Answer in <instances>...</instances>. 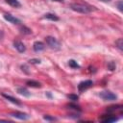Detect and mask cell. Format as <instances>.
Masks as SVG:
<instances>
[{
  "label": "cell",
  "instance_id": "1",
  "mask_svg": "<svg viewBox=\"0 0 123 123\" xmlns=\"http://www.w3.org/2000/svg\"><path fill=\"white\" fill-rule=\"evenodd\" d=\"M70 8L72 11L81 12V13H88L92 11V8L90 6H87L85 4H80V3H73L70 5Z\"/></svg>",
  "mask_w": 123,
  "mask_h": 123
},
{
  "label": "cell",
  "instance_id": "2",
  "mask_svg": "<svg viewBox=\"0 0 123 123\" xmlns=\"http://www.w3.org/2000/svg\"><path fill=\"white\" fill-rule=\"evenodd\" d=\"M46 43L48 44V46H50V48H52L54 50H59L61 48L60 41L57 40V38H55L53 37H46Z\"/></svg>",
  "mask_w": 123,
  "mask_h": 123
},
{
  "label": "cell",
  "instance_id": "3",
  "mask_svg": "<svg viewBox=\"0 0 123 123\" xmlns=\"http://www.w3.org/2000/svg\"><path fill=\"white\" fill-rule=\"evenodd\" d=\"M99 96H100V98H102L105 101H113V100L117 99V95L116 94H114V93H112L111 91H108V90L100 92Z\"/></svg>",
  "mask_w": 123,
  "mask_h": 123
},
{
  "label": "cell",
  "instance_id": "4",
  "mask_svg": "<svg viewBox=\"0 0 123 123\" xmlns=\"http://www.w3.org/2000/svg\"><path fill=\"white\" fill-rule=\"evenodd\" d=\"M92 85H93V82H92L91 80L83 81V82H81V83L78 85V90H79L80 92H82V91H84V90L89 88L90 86H92Z\"/></svg>",
  "mask_w": 123,
  "mask_h": 123
},
{
  "label": "cell",
  "instance_id": "5",
  "mask_svg": "<svg viewBox=\"0 0 123 123\" xmlns=\"http://www.w3.org/2000/svg\"><path fill=\"white\" fill-rule=\"evenodd\" d=\"M4 18H5L8 22H10V23H12V24H20V23H21L20 19L16 18L15 16H13V15H12V14H10V13H5V14H4Z\"/></svg>",
  "mask_w": 123,
  "mask_h": 123
},
{
  "label": "cell",
  "instance_id": "6",
  "mask_svg": "<svg viewBox=\"0 0 123 123\" xmlns=\"http://www.w3.org/2000/svg\"><path fill=\"white\" fill-rule=\"evenodd\" d=\"M11 116L12 117H15L17 119H20V120H27L30 118V115H28L27 113H24V112H20V111H15V112H12L10 114Z\"/></svg>",
  "mask_w": 123,
  "mask_h": 123
},
{
  "label": "cell",
  "instance_id": "7",
  "mask_svg": "<svg viewBox=\"0 0 123 123\" xmlns=\"http://www.w3.org/2000/svg\"><path fill=\"white\" fill-rule=\"evenodd\" d=\"M13 46H14V48H15L18 52H20V53H23V52L26 51V47H25L24 43L21 42V41H19V40L13 41Z\"/></svg>",
  "mask_w": 123,
  "mask_h": 123
},
{
  "label": "cell",
  "instance_id": "8",
  "mask_svg": "<svg viewBox=\"0 0 123 123\" xmlns=\"http://www.w3.org/2000/svg\"><path fill=\"white\" fill-rule=\"evenodd\" d=\"M44 43L43 42H41V41H36V42H34V44H33V48H34V50L36 51V52H40V51H42L43 49H44Z\"/></svg>",
  "mask_w": 123,
  "mask_h": 123
},
{
  "label": "cell",
  "instance_id": "9",
  "mask_svg": "<svg viewBox=\"0 0 123 123\" xmlns=\"http://www.w3.org/2000/svg\"><path fill=\"white\" fill-rule=\"evenodd\" d=\"M117 118L115 116H113L112 114H105L103 117H101V121H103V122H113Z\"/></svg>",
  "mask_w": 123,
  "mask_h": 123
},
{
  "label": "cell",
  "instance_id": "10",
  "mask_svg": "<svg viewBox=\"0 0 123 123\" xmlns=\"http://www.w3.org/2000/svg\"><path fill=\"white\" fill-rule=\"evenodd\" d=\"M2 96L4 97V98H6L7 100H9L10 102H12V103H13V104H15V105H18V106H20L21 105V103L18 101V99H16V98H14V97H12L11 95H7V94H2Z\"/></svg>",
  "mask_w": 123,
  "mask_h": 123
},
{
  "label": "cell",
  "instance_id": "11",
  "mask_svg": "<svg viewBox=\"0 0 123 123\" xmlns=\"http://www.w3.org/2000/svg\"><path fill=\"white\" fill-rule=\"evenodd\" d=\"M17 92H18L19 94L23 95V96H26V97H29V96L31 95V93H30L25 87H18V88H17Z\"/></svg>",
  "mask_w": 123,
  "mask_h": 123
},
{
  "label": "cell",
  "instance_id": "12",
  "mask_svg": "<svg viewBox=\"0 0 123 123\" xmlns=\"http://www.w3.org/2000/svg\"><path fill=\"white\" fill-rule=\"evenodd\" d=\"M44 18L50 19V20H52V21H58V20H59V17H58L56 14H54V13H50V12L45 13V14H44Z\"/></svg>",
  "mask_w": 123,
  "mask_h": 123
},
{
  "label": "cell",
  "instance_id": "13",
  "mask_svg": "<svg viewBox=\"0 0 123 123\" xmlns=\"http://www.w3.org/2000/svg\"><path fill=\"white\" fill-rule=\"evenodd\" d=\"M10 6L12 7H15V8H19L21 6V4L18 2V0H5Z\"/></svg>",
  "mask_w": 123,
  "mask_h": 123
},
{
  "label": "cell",
  "instance_id": "14",
  "mask_svg": "<svg viewBox=\"0 0 123 123\" xmlns=\"http://www.w3.org/2000/svg\"><path fill=\"white\" fill-rule=\"evenodd\" d=\"M26 84H27V86H32V87H40V86H41L40 83H38V82H37V81H33V80H31V81H27Z\"/></svg>",
  "mask_w": 123,
  "mask_h": 123
},
{
  "label": "cell",
  "instance_id": "15",
  "mask_svg": "<svg viewBox=\"0 0 123 123\" xmlns=\"http://www.w3.org/2000/svg\"><path fill=\"white\" fill-rule=\"evenodd\" d=\"M68 65L72 68H80V65L78 64V62L74 60H69L68 61Z\"/></svg>",
  "mask_w": 123,
  "mask_h": 123
},
{
  "label": "cell",
  "instance_id": "16",
  "mask_svg": "<svg viewBox=\"0 0 123 123\" xmlns=\"http://www.w3.org/2000/svg\"><path fill=\"white\" fill-rule=\"evenodd\" d=\"M67 97H68V99L69 100H71V101H77L78 99H79V96L77 95V94H68L67 95Z\"/></svg>",
  "mask_w": 123,
  "mask_h": 123
},
{
  "label": "cell",
  "instance_id": "17",
  "mask_svg": "<svg viewBox=\"0 0 123 123\" xmlns=\"http://www.w3.org/2000/svg\"><path fill=\"white\" fill-rule=\"evenodd\" d=\"M115 44L117 45V47L119 48V50H122V38H119L118 40L115 41Z\"/></svg>",
  "mask_w": 123,
  "mask_h": 123
},
{
  "label": "cell",
  "instance_id": "18",
  "mask_svg": "<svg viewBox=\"0 0 123 123\" xmlns=\"http://www.w3.org/2000/svg\"><path fill=\"white\" fill-rule=\"evenodd\" d=\"M30 63H40V60L39 59H32L29 61Z\"/></svg>",
  "mask_w": 123,
  "mask_h": 123
},
{
  "label": "cell",
  "instance_id": "19",
  "mask_svg": "<svg viewBox=\"0 0 123 123\" xmlns=\"http://www.w3.org/2000/svg\"><path fill=\"white\" fill-rule=\"evenodd\" d=\"M109 68H110V70H113L115 68V64L113 62H110L109 63Z\"/></svg>",
  "mask_w": 123,
  "mask_h": 123
},
{
  "label": "cell",
  "instance_id": "20",
  "mask_svg": "<svg viewBox=\"0 0 123 123\" xmlns=\"http://www.w3.org/2000/svg\"><path fill=\"white\" fill-rule=\"evenodd\" d=\"M45 120H52V121H54V120H56V118L55 117H50V116H48V115H46V116H44L43 117Z\"/></svg>",
  "mask_w": 123,
  "mask_h": 123
},
{
  "label": "cell",
  "instance_id": "21",
  "mask_svg": "<svg viewBox=\"0 0 123 123\" xmlns=\"http://www.w3.org/2000/svg\"><path fill=\"white\" fill-rule=\"evenodd\" d=\"M117 7H118V10H119L120 12H122V1H119V2L117 3Z\"/></svg>",
  "mask_w": 123,
  "mask_h": 123
},
{
  "label": "cell",
  "instance_id": "22",
  "mask_svg": "<svg viewBox=\"0 0 123 123\" xmlns=\"http://www.w3.org/2000/svg\"><path fill=\"white\" fill-rule=\"evenodd\" d=\"M52 1H56V2H63V0H52Z\"/></svg>",
  "mask_w": 123,
  "mask_h": 123
},
{
  "label": "cell",
  "instance_id": "23",
  "mask_svg": "<svg viewBox=\"0 0 123 123\" xmlns=\"http://www.w3.org/2000/svg\"><path fill=\"white\" fill-rule=\"evenodd\" d=\"M101 1H103V2H110L111 0H101Z\"/></svg>",
  "mask_w": 123,
  "mask_h": 123
}]
</instances>
